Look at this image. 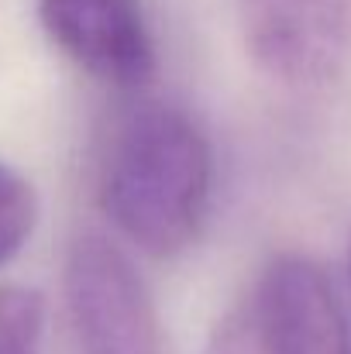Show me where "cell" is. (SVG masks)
<instances>
[{
  "label": "cell",
  "instance_id": "6da1fadb",
  "mask_svg": "<svg viewBox=\"0 0 351 354\" xmlns=\"http://www.w3.org/2000/svg\"><path fill=\"white\" fill-rule=\"evenodd\" d=\"M214 151L204 127L172 104H141L117 124L100 165V207L134 248L186 251L210 210Z\"/></svg>",
  "mask_w": 351,
  "mask_h": 354
},
{
  "label": "cell",
  "instance_id": "7a4b0ae2",
  "mask_svg": "<svg viewBox=\"0 0 351 354\" xmlns=\"http://www.w3.org/2000/svg\"><path fill=\"white\" fill-rule=\"evenodd\" d=\"M62 289L80 354H165L155 299L114 241L76 237L66 251Z\"/></svg>",
  "mask_w": 351,
  "mask_h": 354
},
{
  "label": "cell",
  "instance_id": "3957f363",
  "mask_svg": "<svg viewBox=\"0 0 351 354\" xmlns=\"http://www.w3.org/2000/svg\"><path fill=\"white\" fill-rule=\"evenodd\" d=\"M244 52L286 90H321L351 59V0H234Z\"/></svg>",
  "mask_w": 351,
  "mask_h": 354
},
{
  "label": "cell",
  "instance_id": "277c9868",
  "mask_svg": "<svg viewBox=\"0 0 351 354\" xmlns=\"http://www.w3.org/2000/svg\"><path fill=\"white\" fill-rule=\"evenodd\" d=\"M258 354H351V327L327 272L296 251L276 254L244 299Z\"/></svg>",
  "mask_w": 351,
  "mask_h": 354
},
{
  "label": "cell",
  "instance_id": "5b68a950",
  "mask_svg": "<svg viewBox=\"0 0 351 354\" xmlns=\"http://www.w3.org/2000/svg\"><path fill=\"white\" fill-rule=\"evenodd\" d=\"M55 48L93 80L138 90L155 76L159 52L141 0H35Z\"/></svg>",
  "mask_w": 351,
  "mask_h": 354
},
{
  "label": "cell",
  "instance_id": "8992f818",
  "mask_svg": "<svg viewBox=\"0 0 351 354\" xmlns=\"http://www.w3.org/2000/svg\"><path fill=\"white\" fill-rule=\"evenodd\" d=\"M45 303L35 289L0 286V354H42Z\"/></svg>",
  "mask_w": 351,
  "mask_h": 354
},
{
  "label": "cell",
  "instance_id": "52a82bcc",
  "mask_svg": "<svg viewBox=\"0 0 351 354\" xmlns=\"http://www.w3.org/2000/svg\"><path fill=\"white\" fill-rule=\"evenodd\" d=\"M38 221V196L35 186L10 165L0 162V265L10 261Z\"/></svg>",
  "mask_w": 351,
  "mask_h": 354
},
{
  "label": "cell",
  "instance_id": "ba28073f",
  "mask_svg": "<svg viewBox=\"0 0 351 354\" xmlns=\"http://www.w3.org/2000/svg\"><path fill=\"white\" fill-rule=\"evenodd\" d=\"M207 354H258L255 330H251V320H248L244 303L224 317V324H221V330L214 334L210 351H207Z\"/></svg>",
  "mask_w": 351,
  "mask_h": 354
},
{
  "label": "cell",
  "instance_id": "9c48e42d",
  "mask_svg": "<svg viewBox=\"0 0 351 354\" xmlns=\"http://www.w3.org/2000/svg\"><path fill=\"white\" fill-rule=\"evenodd\" d=\"M348 289H351V241H348Z\"/></svg>",
  "mask_w": 351,
  "mask_h": 354
}]
</instances>
